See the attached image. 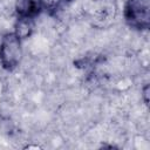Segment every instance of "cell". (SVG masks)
<instances>
[{"label":"cell","instance_id":"obj_1","mask_svg":"<svg viewBox=\"0 0 150 150\" xmlns=\"http://www.w3.org/2000/svg\"><path fill=\"white\" fill-rule=\"evenodd\" d=\"M21 39L14 33H6L0 41V64L5 70H14L22 59Z\"/></svg>","mask_w":150,"mask_h":150},{"label":"cell","instance_id":"obj_6","mask_svg":"<svg viewBox=\"0 0 150 150\" xmlns=\"http://www.w3.org/2000/svg\"><path fill=\"white\" fill-rule=\"evenodd\" d=\"M148 95H149V84H145L144 88H143V100H144L145 104H148V102H149Z\"/></svg>","mask_w":150,"mask_h":150},{"label":"cell","instance_id":"obj_2","mask_svg":"<svg viewBox=\"0 0 150 150\" xmlns=\"http://www.w3.org/2000/svg\"><path fill=\"white\" fill-rule=\"evenodd\" d=\"M124 19L136 30H145L150 26V0H127Z\"/></svg>","mask_w":150,"mask_h":150},{"label":"cell","instance_id":"obj_4","mask_svg":"<svg viewBox=\"0 0 150 150\" xmlns=\"http://www.w3.org/2000/svg\"><path fill=\"white\" fill-rule=\"evenodd\" d=\"M34 30V19H25V18H18L15 22L14 33L21 39H27L32 35Z\"/></svg>","mask_w":150,"mask_h":150},{"label":"cell","instance_id":"obj_3","mask_svg":"<svg viewBox=\"0 0 150 150\" xmlns=\"http://www.w3.org/2000/svg\"><path fill=\"white\" fill-rule=\"evenodd\" d=\"M43 11V0H16L15 12L18 18L35 19Z\"/></svg>","mask_w":150,"mask_h":150},{"label":"cell","instance_id":"obj_5","mask_svg":"<svg viewBox=\"0 0 150 150\" xmlns=\"http://www.w3.org/2000/svg\"><path fill=\"white\" fill-rule=\"evenodd\" d=\"M73 0H43V11L49 14H55L66 6H68Z\"/></svg>","mask_w":150,"mask_h":150}]
</instances>
